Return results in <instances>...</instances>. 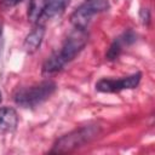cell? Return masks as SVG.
Listing matches in <instances>:
<instances>
[{
    "instance_id": "cell-1",
    "label": "cell",
    "mask_w": 155,
    "mask_h": 155,
    "mask_svg": "<svg viewBox=\"0 0 155 155\" xmlns=\"http://www.w3.org/2000/svg\"><path fill=\"white\" fill-rule=\"evenodd\" d=\"M88 40L86 29L75 28L64 40L59 51L52 53L42 65V73L47 76L58 73L68 62L73 61L85 47Z\"/></svg>"
},
{
    "instance_id": "cell-2",
    "label": "cell",
    "mask_w": 155,
    "mask_h": 155,
    "mask_svg": "<svg viewBox=\"0 0 155 155\" xmlns=\"http://www.w3.org/2000/svg\"><path fill=\"white\" fill-rule=\"evenodd\" d=\"M56 91V84L51 80L41 81L33 86L19 87L13 94L16 104L23 108H34L48 99Z\"/></svg>"
},
{
    "instance_id": "cell-3",
    "label": "cell",
    "mask_w": 155,
    "mask_h": 155,
    "mask_svg": "<svg viewBox=\"0 0 155 155\" xmlns=\"http://www.w3.org/2000/svg\"><path fill=\"white\" fill-rule=\"evenodd\" d=\"M101 132L99 126L97 125H88L80 127L78 130H74L69 132L68 134H64L53 145L52 151L53 153H68L76 148H80L85 145L86 143H90L92 139H94Z\"/></svg>"
},
{
    "instance_id": "cell-4",
    "label": "cell",
    "mask_w": 155,
    "mask_h": 155,
    "mask_svg": "<svg viewBox=\"0 0 155 155\" xmlns=\"http://www.w3.org/2000/svg\"><path fill=\"white\" fill-rule=\"evenodd\" d=\"M108 8V0H86L70 15V22L75 28L86 29L87 24L94 15L104 12Z\"/></svg>"
},
{
    "instance_id": "cell-5",
    "label": "cell",
    "mask_w": 155,
    "mask_h": 155,
    "mask_svg": "<svg viewBox=\"0 0 155 155\" xmlns=\"http://www.w3.org/2000/svg\"><path fill=\"white\" fill-rule=\"evenodd\" d=\"M70 0H44L42 5L38 8L34 5L30 8V16L36 24H42L59 15H62Z\"/></svg>"
},
{
    "instance_id": "cell-6",
    "label": "cell",
    "mask_w": 155,
    "mask_h": 155,
    "mask_svg": "<svg viewBox=\"0 0 155 155\" xmlns=\"http://www.w3.org/2000/svg\"><path fill=\"white\" fill-rule=\"evenodd\" d=\"M142 79L140 73L132 74L130 76H125L121 79H101L96 84V90L99 92H105V93H114V92H120L124 90H132L136 88Z\"/></svg>"
},
{
    "instance_id": "cell-7",
    "label": "cell",
    "mask_w": 155,
    "mask_h": 155,
    "mask_svg": "<svg viewBox=\"0 0 155 155\" xmlns=\"http://www.w3.org/2000/svg\"><path fill=\"white\" fill-rule=\"evenodd\" d=\"M134 41H136V34H134L132 30L125 31L122 35H120L119 38H116V39L111 42V45H110V47L108 48L107 54H105L107 59H108V61H114V59H116V58L121 54L124 47H125V46H130V45L133 44Z\"/></svg>"
},
{
    "instance_id": "cell-8",
    "label": "cell",
    "mask_w": 155,
    "mask_h": 155,
    "mask_svg": "<svg viewBox=\"0 0 155 155\" xmlns=\"http://www.w3.org/2000/svg\"><path fill=\"white\" fill-rule=\"evenodd\" d=\"M18 125V114L11 107L0 108V133L6 134L16 130Z\"/></svg>"
},
{
    "instance_id": "cell-9",
    "label": "cell",
    "mask_w": 155,
    "mask_h": 155,
    "mask_svg": "<svg viewBox=\"0 0 155 155\" xmlns=\"http://www.w3.org/2000/svg\"><path fill=\"white\" fill-rule=\"evenodd\" d=\"M45 35V25L42 24H36V27L25 36L24 42H23V48L28 54L35 53L44 39Z\"/></svg>"
},
{
    "instance_id": "cell-10",
    "label": "cell",
    "mask_w": 155,
    "mask_h": 155,
    "mask_svg": "<svg viewBox=\"0 0 155 155\" xmlns=\"http://www.w3.org/2000/svg\"><path fill=\"white\" fill-rule=\"evenodd\" d=\"M22 0H0V8L6 11L10 10L12 7H15L16 5H18Z\"/></svg>"
},
{
    "instance_id": "cell-11",
    "label": "cell",
    "mask_w": 155,
    "mask_h": 155,
    "mask_svg": "<svg viewBox=\"0 0 155 155\" xmlns=\"http://www.w3.org/2000/svg\"><path fill=\"white\" fill-rule=\"evenodd\" d=\"M139 17H140V21L144 25H149V23H150V11L148 8H142L140 12H139Z\"/></svg>"
},
{
    "instance_id": "cell-12",
    "label": "cell",
    "mask_w": 155,
    "mask_h": 155,
    "mask_svg": "<svg viewBox=\"0 0 155 155\" xmlns=\"http://www.w3.org/2000/svg\"><path fill=\"white\" fill-rule=\"evenodd\" d=\"M2 101V96H1V91H0V102Z\"/></svg>"
},
{
    "instance_id": "cell-13",
    "label": "cell",
    "mask_w": 155,
    "mask_h": 155,
    "mask_svg": "<svg viewBox=\"0 0 155 155\" xmlns=\"http://www.w3.org/2000/svg\"><path fill=\"white\" fill-rule=\"evenodd\" d=\"M1 31H2V30H1V25H0V36H1Z\"/></svg>"
}]
</instances>
